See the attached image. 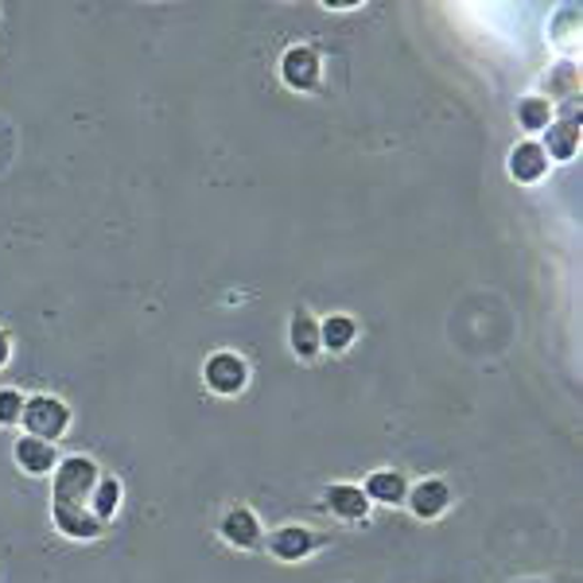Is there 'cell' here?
Returning a JSON list of instances; mask_svg holds the SVG:
<instances>
[{"mask_svg":"<svg viewBox=\"0 0 583 583\" xmlns=\"http://www.w3.org/2000/svg\"><path fill=\"white\" fill-rule=\"evenodd\" d=\"M98 467H94L90 460H83V455H75V460H63L55 467V501H63V506H86L94 494V486H98Z\"/></svg>","mask_w":583,"mask_h":583,"instance_id":"6da1fadb","label":"cell"},{"mask_svg":"<svg viewBox=\"0 0 583 583\" xmlns=\"http://www.w3.org/2000/svg\"><path fill=\"white\" fill-rule=\"evenodd\" d=\"M20 424L28 428V435H35V440H58V435L66 432V424H71V412H66L63 401H55V397H32V401H24V412H20Z\"/></svg>","mask_w":583,"mask_h":583,"instance_id":"7a4b0ae2","label":"cell"},{"mask_svg":"<svg viewBox=\"0 0 583 583\" xmlns=\"http://www.w3.org/2000/svg\"><path fill=\"white\" fill-rule=\"evenodd\" d=\"M206 386L214 389V393H223V397H234L246 389V361L238 358V354L223 350V354H214L210 361H206V370H203Z\"/></svg>","mask_w":583,"mask_h":583,"instance_id":"3957f363","label":"cell"},{"mask_svg":"<svg viewBox=\"0 0 583 583\" xmlns=\"http://www.w3.org/2000/svg\"><path fill=\"white\" fill-rule=\"evenodd\" d=\"M280 75L292 90H315L320 86V55L312 47H288L280 58Z\"/></svg>","mask_w":583,"mask_h":583,"instance_id":"277c9868","label":"cell"},{"mask_svg":"<svg viewBox=\"0 0 583 583\" xmlns=\"http://www.w3.org/2000/svg\"><path fill=\"white\" fill-rule=\"evenodd\" d=\"M55 526L63 529L66 537H75V541H90V537L101 533V526L106 521H98L86 506H63V501H55Z\"/></svg>","mask_w":583,"mask_h":583,"instance_id":"5b68a950","label":"cell"},{"mask_svg":"<svg viewBox=\"0 0 583 583\" xmlns=\"http://www.w3.org/2000/svg\"><path fill=\"white\" fill-rule=\"evenodd\" d=\"M544 172H549V156H544V149L537 140H526V144H518V149L509 152V175L518 183H537Z\"/></svg>","mask_w":583,"mask_h":583,"instance_id":"8992f818","label":"cell"},{"mask_svg":"<svg viewBox=\"0 0 583 583\" xmlns=\"http://www.w3.org/2000/svg\"><path fill=\"white\" fill-rule=\"evenodd\" d=\"M223 537L230 544H238V549H257V541H261V526H257L253 509H246V506L230 509L223 521Z\"/></svg>","mask_w":583,"mask_h":583,"instance_id":"52a82bcc","label":"cell"},{"mask_svg":"<svg viewBox=\"0 0 583 583\" xmlns=\"http://www.w3.org/2000/svg\"><path fill=\"white\" fill-rule=\"evenodd\" d=\"M327 506H331V514H338V518H346V521H358L370 514V498L361 494V486H346V483L331 486Z\"/></svg>","mask_w":583,"mask_h":583,"instance_id":"ba28073f","label":"cell"},{"mask_svg":"<svg viewBox=\"0 0 583 583\" xmlns=\"http://www.w3.org/2000/svg\"><path fill=\"white\" fill-rule=\"evenodd\" d=\"M269 549H272V557H280V560H304L307 552L315 549V541H312V533H307V529L284 526V529H277V533L269 537Z\"/></svg>","mask_w":583,"mask_h":583,"instance_id":"9c48e42d","label":"cell"},{"mask_svg":"<svg viewBox=\"0 0 583 583\" xmlns=\"http://www.w3.org/2000/svg\"><path fill=\"white\" fill-rule=\"evenodd\" d=\"M544 156H557V160H572L580 152V121L568 117V121H552L549 125V140L541 144Z\"/></svg>","mask_w":583,"mask_h":583,"instance_id":"30bf717a","label":"cell"},{"mask_svg":"<svg viewBox=\"0 0 583 583\" xmlns=\"http://www.w3.org/2000/svg\"><path fill=\"white\" fill-rule=\"evenodd\" d=\"M447 501H452V490H447V483H440V478H428V483H420L417 490H412V509H417L420 518H440L447 509Z\"/></svg>","mask_w":583,"mask_h":583,"instance_id":"8fae6325","label":"cell"},{"mask_svg":"<svg viewBox=\"0 0 583 583\" xmlns=\"http://www.w3.org/2000/svg\"><path fill=\"white\" fill-rule=\"evenodd\" d=\"M17 463L28 471V475H47L55 467V452H51L47 440H35V435H24L17 444Z\"/></svg>","mask_w":583,"mask_h":583,"instance_id":"7c38bea8","label":"cell"},{"mask_svg":"<svg viewBox=\"0 0 583 583\" xmlns=\"http://www.w3.org/2000/svg\"><path fill=\"white\" fill-rule=\"evenodd\" d=\"M366 498H374V501H386V506H397V501L404 498V478L397 475V471H374L370 478H366Z\"/></svg>","mask_w":583,"mask_h":583,"instance_id":"4fadbf2b","label":"cell"},{"mask_svg":"<svg viewBox=\"0 0 583 583\" xmlns=\"http://www.w3.org/2000/svg\"><path fill=\"white\" fill-rule=\"evenodd\" d=\"M292 350H296L300 358H315V354H320V323L307 312L292 315Z\"/></svg>","mask_w":583,"mask_h":583,"instance_id":"5bb4252c","label":"cell"},{"mask_svg":"<svg viewBox=\"0 0 583 583\" xmlns=\"http://www.w3.org/2000/svg\"><path fill=\"white\" fill-rule=\"evenodd\" d=\"M354 335H358V327H354L350 315H331L320 323V346H327V350H346Z\"/></svg>","mask_w":583,"mask_h":583,"instance_id":"9a60e30c","label":"cell"},{"mask_svg":"<svg viewBox=\"0 0 583 583\" xmlns=\"http://www.w3.org/2000/svg\"><path fill=\"white\" fill-rule=\"evenodd\" d=\"M518 121H521V129H529V132H541V129H549L552 125V106H549V98H521L518 101Z\"/></svg>","mask_w":583,"mask_h":583,"instance_id":"2e32d148","label":"cell"},{"mask_svg":"<svg viewBox=\"0 0 583 583\" xmlns=\"http://www.w3.org/2000/svg\"><path fill=\"white\" fill-rule=\"evenodd\" d=\"M117 501H121V483H117V478H98V486H94V494H90V514H94V518H98V521L114 518Z\"/></svg>","mask_w":583,"mask_h":583,"instance_id":"e0dca14e","label":"cell"},{"mask_svg":"<svg viewBox=\"0 0 583 583\" xmlns=\"http://www.w3.org/2000/svg\"><path fill=\"white\" fill-rule=\"evenodd\" d=\"M24 412V397L17 389H0V424H17Z\"/></svg>","mask_w":583,"mask_h":583,"instance_id":"ac0fdd59","label":"cell"},{"mask_svg":"<svg viewBox=\"0 0 583 583\" xmlns=\"http://www.w3.org/2000/svg\"><path fill=\"white\" fill-rule=\"evenodd\" d=\"M323 9H358V0H327Z\"/></svg>","mask_w":583,"mask_h":583,"instance_id":"d6986e66","label":"cell"},{"mask_svg":"<svg viewBox=\"0 0 583 583\" xmlns=\"http://www.w3.org/2000/svg\"><path fill=\"white\" fill-rule=\"evenodd\" d=\"M4 361H9V335L0 331V366H4Z\"/></svg>","mask_w":583,"mask_h":583,"instance_id":"ffe728a7","label":"cell"}]
</instances>
